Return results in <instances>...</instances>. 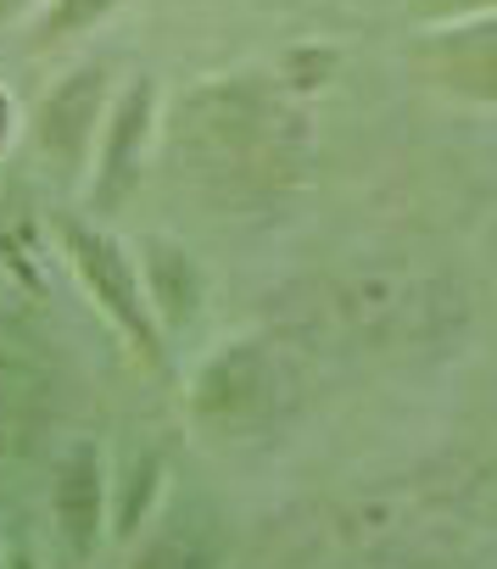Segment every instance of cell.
<instances>
[{
    "label": "cell",
    "mask_w": 497,
    "mask_h": 569,
    "mask_svg": "<svg viewBox=\"0 0 497 569\" xmlns=\"http://www.w3.org/2000/svg\"><path fill=\"white\" fill-rule=\"evenodd\" d=\"M179 151L207 179H246L258 184L280 168V112L252 84H218L185 101L179 112Z\"/></svg>",
    "instance_id": "cell-1"
},
{
    "label": "cell",
    "mask_w": 497,
    "mask_h": 569,
    "mask_svg": "<svg viewBox=\"0 0 497 569\" xmlns=\"http://www.w3.org/2000/svg\"><path fill=\"white\" fill-rule=\"evenodd\" d=\"M68 257H73V268L85 273V284H90V297L101 302V313H107L135 347L157 352V325H151L146 291H140V279H135L123 246L107 240V234H96V229H79V223H73V229H68Z\"/></svg>",
    "instance_id": "cell-2"
},
{
    "label": "cell",
    "mask_w": 497,
    "mask_h": 569,
    "mask_svg": "<svg viewBox=\"0 0 497 569\" xmlns=\"http://www.w3.org/2000/svg\"><path fill=\"white\" fill-rule=\"evenodd\" d=\"M419 62L436 84H447L469 101H497V18H480L469 29L425 40Z\"/></svg>",
    "instance_id": "cell-3"
},
{
    "label": "cell",
    "mask_w": 497,
    "mask_h": 569,
    "mask_svg": "<svg viewBox=\"0 0 497 569\" xmlns=\"http://www.w3.org/2000/svg\"><path fill=\"white\" fill-rule=\"evenodd\" d=\"M269 397V375H264V352L258 347H229L207 375H201V391H196V408L201 419H218V425H246L258 419Z\"/></svg>",
    "instance_id": "cell-4"
},
{
    "label": "cell",
    "mask_w": 497,
    "mask_h": 569,
    "mask_svg": "<svg viewBox=\"0 0 497 569\" xmlns=\"http://www.w3.org/2000/svg\"><path fill=\"white\" fill-rule=\"evenodd\" d=\"M96 112H101V73L85 68L73 73L40 112V146L51 151L57 168H79L90 134H96Z\"/></svg>",
    "instance_id": "cell-5"
},
{
    "label": "cell",
    "mask_w": 497,
    "mask_h": 569,
    "mask_svg": "<svg viewBox=\"0 0 497 569\" xmlns=\"http://www.w3.org/2000/svg\"><path fill=\"white\" fill-rule=\"evenodd\" d=\"M101 502H107L101 452L90 441H79L62 458V475H57V525H62V536H68L73 552H90L96 547V536H101Z\"/></svg>",
    "instance_id": "cell-6"
},
{
    "label": "cell",
    "mask_w": 497,
    "mask_h": 569,
    "mask_svg": "<svg viewBox=\"0 0 497 569\" xmlns=\"http://www.w3.org/2000/svg\"><path fill=\"white\" fill-rule=\"evenodd\" d=\"M146 134H151V84L140 79V84L118 101V118H112V134H107L101 184H96L101 201H118V196L135 184V168H140V146H146Z\"/></svg>",
    "instance_id": "cell-7"
},
{
    "label": "cell",
    "mask_w": 497,
    "mask_h": 569,
    "mask_svg": "<svg viewBox=\"0 0 497 569\" xmlns=\"http://www.w3.org/2000/svg\"><path fill=\"white\" fill-rule=\"evenodd\" d=\"M135 569H212V552L190 536H157L140 547Z\"/></svg>",
    "instance_id": "cell-8"
},
{
    "label": "cell",
    "mask_w": 497,
    "mask_h": 569,
    "mask_svg": "<svg viewBox=\"0 0 497 569\" xmlns=\"http://www.w3.org/2000/svg\"><path fill=\"white\" fill-rule=\"evenodd\" d=\"M118 7V0H57L51 7V18H46V34L57 40V34H73V29H90L96 18H107Z\"/></svg>",
    "instance_id": "cell-9"
},
{
    "label": "cell",
    "mask_w": 497,
    "mask_h": 569,
    "mask_svg": "<svg viewBox=\"0 0 497 569\" xmlns=\"http://www.w3.org/2000/svg\"><path fill=\"white\" fill-rule=\"evenodd\" d=\"M497 0H419V18H458V12H486Z\"/></svg>",
    "instance_id": "cell-10"
},
{
    "label": "cell",
    "mask_w": 497,
    "mask_h": 569,
    "mask_svg": "<svg viewBox=\"0 0 497 569\" xmlns=\"http://www.w3.org/2000/svg\"><path fill=\"white\" fill-rule=\"evenodd\" d=\"M7 134H12V101H7V90H0V146H7Z\"/></svg>",
    "instance_id": "cell-11"
},
{
    "label": "cell",
    "mask_w": 497,
    "mask_h": 569,
    "mask_svg": "<svg viewBox=\"0 0 497 569\" xmlns=\"http://www.w3.org/2000/svg\"><path fill=\"white\" fill-rule=\"evenodd\" d=\"M18 7H23V0H0V18H12Z\"/></svg>",
    "instance_id": "cell-12"
}]
</instances>
